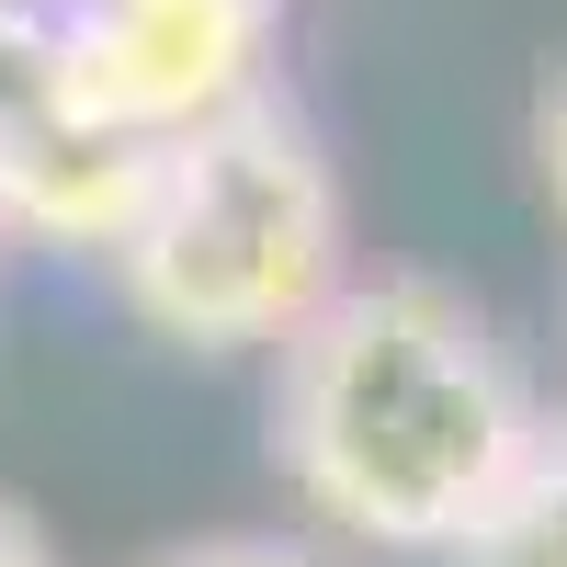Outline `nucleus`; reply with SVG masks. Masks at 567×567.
<instances>
[{"mask_svg": "<svg viewBox=\"0 0 567 567\" xmlns=\"http://www.w3.org/2000/svg\"><path fill=\"white\" fill-rule=\"evenodd\" d=\"M454 567H567V420H545L523 477L488 499V523L454 545Z\"/></svg>", "mask_w": 567, "mask_h": 567, "instance_id": "39448f33", "label": "nucleus"}, {"mask_svg": "<svg viewBox=\"0 0 567 567\" xmlns=\"http://www.w3.org/2000/svg\"><path fill=\"white\" fill-rule=\"evenodd\" d=\"M545 409L499 329L420 272L341 284L272 352V465L329 534L386 556H454L523 477Z\"/></svg>", "mask_w": 567, "mask_h": 567, "instance_id": "f257e3e1", "label": "nucleus"}, {"mask_svg": "<svg viewBox=\"0 0 567 567\" xmlns=\"http://www.w3.org/2000/svg\"><path fill=\"white\" fill-rule=\"evenodd\" d=\"M534 159H545V194H556V216H567V69L545 80V103H534Z\"/></svg>", "mask_w": 567, "mask_h": 567, "instance_id": "0eeeda50", "label": "nucleus"}, {"mask_svg": "<svg viewBox=\"0 0 567 567\" xmlns=\"http://www.w3.org/2000/svg\"><path fill=\"white\" fill-rule=\"evenodd\" d=\"M0 239H12V227H0Z\"/></svg>", "mask_w": 567, "mask_h": 567, "instance_id": "9d476101", "label": "nucleus"}, {"mask_svg": "<svg viewBox=\"0 0 567 567\" xmlns=\"http://www.w3.org/2000/svg\"><path fill=\"white\" fill-rule=\"evenodd\" d=\"M0 567H58V545H45V523L23 499H0Z\"/></svg>", "mask_w": 567, "mask_h": 567, "instance_id": "6e6552de", "label": "nucleus"}, {"mask_svg": "<svg viewBox=\"0 0 567 567\" xmlns=\"http://www.w3.org/2000/svg\"><path fill=\"white\" fill-rule=\"evenodd\" d=\"M136 182H148V148L80 103L58 12H0V227L34 250L103 261Z\"/></svg>", "mask_w": 567, "mask_h": 567, "instance_id": "20e7f679", "label": "nucleus"}, {"mask_svg": "<svg viewBox=\"0 0 567 567\" xmlns=\"http://www.w3.org/2000/svg\"><path fill=\"white\" fill-rule=\"evenodd\" d=\"M0 12H58V0H0Z\"/></svg>", "mask_w": 567, "mask_h": 567, "instance_id": "1a4fd4ad", "label": "nucleus"}, {"mask_svg": "<svg viewBox=\"0 0 567 567\" xmlns=\"http://www.w3.org/2000/svg\"><path fill=\"white\" fill-rule=\"evenodd\" d=\"M136 567H329V556L296 545V534H194V545H159Z\"/></svg>", "mask_w": 567, "mask_h": 567, "instance_id": "423d86ee", "label": "nucleus"}, {"mask_svg": "<svg viewBox=\"0 0 567 567\" xmlns=\"http://www.w3.org/2000/svg\"><path fill=\"white\" fill-rule=\"evenodd\" d=\"M103 272L171 352H284L352 284V216L318 125L284 91H250L239 114L159 136L125 227L103 239Z\"/></svg>", "mask_w": 567, "mask_h": 567, "instance_id": "f03ea898", "label": "nucleus"}, {"mask_svg": "<svg viewBox=\"0 0 567 567\" xmlns=\"http://www.w3.org/2000/svg\"><path fill=\"white\" fill-rule=\"evenodd\" d=\"M58 45L80 103L114 136L159 148V136L272 91L284 0H58Z\"/></svg>", "mask_w": 567, "mask_h": 567, "instance_id": "7ed1b4c3", "label": "nucleus"}]
</instances>
